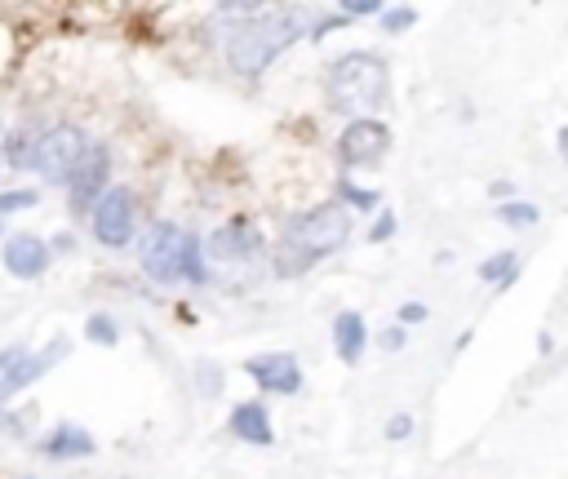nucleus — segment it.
<instances>
[{
    "mask_svg": "<svg viewBox=\"0 0 568 479\" xmlns=\"http://www.w3.org/2000/svg\"><path fill=\"white\" fill-rule=\"evenodd\" d=\"M222 19H235L227 28V63L240 76L266 72L275 54H284L303 37L294 10H275V6H222Z\"/></svg>",
    "mask_w": 568,
    "mask_h": 479,
    "instance_id": "1",
    "label": "nucleus"
},
{
    "mask_svg": "<svg viewBox=\"0 0 568 479\" xmlns=\"http://www.w3.org/2000/svg\"><path fill=\"white\" fill-rule=\"evenodd\" d=\"M347 240H351L347 205H320V209H307V214L290 218V227H284V244H280V275L307 271L316 258L338 253Z\"/></svg>",
    "mask_w": 568,
    "mask_h": 479,
    "instance_id": "2",
    "label": "nucleus"
},
{
    "mask_svg": "<svg viewBox=\"0 0 568 479\" xmlns=\"http://www.w3.org/2000/svg\"><path fill=\"white\" fill-rule=\"evenodd\" d=\"M200 249H204V244H200L196 236H187L178 222H156V227L143 236V244H138V262H143V271H147L156 284H178V280L204 284L209 271H204Z\"/></svg>",
    "mask_w": 568,
    "mask_h": 479,
    "instance_id": "3",
    "label": "nucleus"
},
{
    "mask_svg": "<svg viewBox=\"0 0 568 479\" xmlns=\"http://www.w3.org/2000/svg\"><path fill=\"white\" fill-rule=\"evenodd\" d=\"M329 103L338 112H378L391 94V72L378 54L369 50H356V54H343L334 67H329Z\"/></svg>",
    "mask_w": 568,
    "mask_h": 479,
    "instance_id": "4",
    "label": "nucleus"
},
{
    "mask_svg": "<svg viewBox=\"0 0 568 479\" xmlns=\"http://www.w3.org/2000/svg\"><path fill=\"white\" fill-rule=\"evenodd\" d=\"M85 152H90V138L76 125H54V129H45V138H36L32 169L45 183H67L76 174V165L85 160Z\"/></svg>",
    "mask_w": 568,
    "mask_h": 479,
    "instance_id": "5",
    "label": "nucleus"
},
{
    "mask_svg": "<svg viewBox=\"0 0 568 479\" xmlns=\"http://www.w3.org/2000/svg\"><path fill=\"white\" fill-rule=\"evenodd\" d=\"M67 355V337H59L45 355H28L23 346H10V351H0V399H10L19 395L23 386H32L50 364H59Z\"/></svg>",
    "mask_w": 568,
    "mask_h": 479,
    "instance_id": "6",
    "label": "nucleus"
},
{
    "mask_svg": "<svg viewBox=\"0 0 568 479\" xmlns=\"http://www.w3.org/2000/svg\"><path fill=\"white\" fill-rule=\"evenodd\" d=\"M94 236L107 249H125L134 240V191L112 187V191L98 196V205H94Z\"/></svg>",
    "mask_w": 568,
    "mask_h": 479,
    "instance_id": "7",
    "label": "nucleus"
},
{
    "mask_svg": "<svg viewBox=\"0 0 568 479\" xmlns=\"http://www.w3.org/2000/svg\"><path fill=\"white\" fill-rule=\"evenodd\" d=\"M387 147H391V129H387L382 121H369V116L351 121V125L343 129V138H338V156H343V165H356V169L378 165V160L387 156Z\"/></svg>",
    "mask_w": 568,
    "mask_h": 479,
    "instance_id": "8",
    "label": "nucleus"
},
{
    "mask_svg": "<svg viewBox=\"0 0 568 479\" xmlns=\"http://www.w3.org/2000/svg\"><path fill=\"white\" fill-rule=\"evenodd\" d=\"M244 373L262 386V391H275V395H294L303 386V368L290 351H271V355H253L244 364Z\"/></svg>",
    "mask_w": 568,
    "mask_h": 479,
    "instance_id": "9",
    "label": "nucleus"
},
{
    "mask_svg": "<svg viewBox=\"0 0 568 479\" xmlns=\"http://www.w3.org/2000/svg\"><path fill=\"white\" fill-rule=\"evenodd\" d=\"M107 174H112V156H107V147H90V152H85V160L76 165V174L67 178L72 209H90V205H98V196L107 191Z\"/></svg>",
    "mask_w": 568,
    "mask_h": 479,
    "instance_id": "10",
    "label": "nucleus"
},
{
    "mask_svg": "<svg viewBox=\"0 0 568 479\" xmlns=\"http://www.w3.org/2000/svg\"><path fill=\"white\" fill-rule=\"evenodd\" d=\"M6 267H10V275H19V280H36V275H45V267H50V244L36 240V236H10V240H6Z\"/></svg>",
    "mask_w": 568,
    "mask_h": 479,
    "instance_id": "11",
    "label": "nucleus"
},
{
    "mask_svg": "<svg viewBox=\"0 0 568 479\" xmlns=\"http://www.w3.org/2000/svg\"><path fill=\"white\" fill-rule=\"evenodd\" d=\"M204 249L213 262H249V258H257V231L249 222H231V227L213 231V240Z\"/></svg>",
    "mask_w": 568,
    "mask_h": 479,
    "instance_id": "12",
    "label": "nucleus"
},
{
    "mask_svg": "<svg viewBox=\"0 0 568 479\" xmlns=\"http://www.w3.org/2000/svg\"><path fill=\"white\" fill-rule=\"evenodd\" d=\"M231 435H235V439H244V444H257V448H266V444L275 439L271 417H266V408H262L257 399H249V404H235V408H231Z\"/></svg>",
    "mask_w": 568,
    "mask_h": 479,
    "instance_id": "13",
    "label": "nucleus"
},
{
    "mask_svg": "<svg viewBox=\"0 0 568 479\" xmlns=\"http://www.w3.org/2000/svg\"><path fill=\"white\" fill-rule=\"evenodd\" d=\"M365 342H369L365 315L343 311V315L334 320V346H338V360H343V364H356V360L365 355Z\"/></svg>",
    "mask_w": 568,
    "mask_h": 479,
    "instance_id": "14",
    "label": "nucleus"
},
{
    "mask_svg": "<svg viewBox=\"0 0 568 479\" xmlns=\"http://www.w3.org/2000/svg\"><path fill=\"white\" fill-rule=\"evenodd\" d=\"M45 452H50V457H59V461H67V457H90V452H94V439H90V430H81V426H72V421H63V426L45 439Z\"/></svg>",
    "mask_w": 568,
    "mask_h": 479,
    "instance_id": "15",
    "label": "nucleus"
},
{
    "mask_svg": "<svg viewBox=\"0 0 568 479\" xmlns=\"http://www.w3.org/2000/svg\"><path fill=\"white\" fill-rule=\"evenodd\" d=\"M480 280H488V284H497V289L515 284V280H519V253L502 249V253L484 258V267H480Z\"/></svg>",
    "mask_w": 568,
    "mask_h": 479,
    "instance_id": "16",
    "label": "nucleus"
},
{
    "mask_svg": "<svg viewBox=\"0 0 568 479\" xmlns=\"http://www.w3.org/2000/svg\"><path fill=\"white\" fill-rule=\"evenodd\" d=\"M497 218H502L506 227H533L541 214H537V205H528V200H511V205H497Z\"/></svg>",
    "mask_w": 568,
    "mask_h": 479,
    "instance_id": "17",
    "label": "nucleus"
},
{
    "mask_svg": "<svg viewBox=\"0 0 568 479\" xmlns=\"http://www.w3.org/2000/svg\"><path fill=\"white\" fill-rule=\"evenodd\" d=\"M413 23H418V6H391V10H382V28H387L391 37L409 32Z\"/></svg>",
    "mask_w": 568,
    "mask_h": 479,
    "instance_id": "18",
    "label": "nucleus"
},
{
    "mask_svg": "<svg viewBox=\"0 0 568 479\" xmlns=\"http://www.w3.org/2000/svg\"><path fill=\"white\" fill-rule=\"evenodd\" d=\"M32 152H36V147H32V134H28V129H14V134L6 138V156H10V165H19V169H23V165H32Z\"/></svg>",
    "mask_w": 568,
    "mask_h": 479,
    "instance_id": "19",
    "label": "nucleus"
},
{
    "mask_svg": "<svg viewBox=\"0 0 568 479\" xmlns=\"http://www.w3.org/2000/svg\"><path fill=\"white\" fill-rule=\"evenodd\" d=\"M387 236H396V214H391V209H382V214H378V222L369 227V244H382Z\"/></svg>",
    "mask_w": 568,
    "mask_h": 479,
    "instance_id": "20",
    "label": "nucleus"
},
{
    "mask_svg": "<svg viewBox=\"0 0 568 479\" xmlns=\"http://www.w3.org/2000/svg\"><path fill=\"white\" fill-rule=\"evenodd\" d=\"M90 337L103 342V346H112V342H116V324H112L107 315H90Z\"/></svg>",
    "mask_w": 568,
    "mask_h": 479,
    "instance_id": "21",
    "label": "nucleus"
},
{
    "mask_svg": "<svg viewBox=\"0 0 568 479\" xmlns=\"http://www.w3.org/2000/svg\"><path fill=\"white\" fill-rule=\"evenodd\" d=\"M36 205V191H6L0 196V214H10V209H32Z\"/></svg>",
    "mask_w": 568,
    "mask_h": 479,
    "instance_id": "22",
    "label": "nucleus"
},
{
    "mask_svg": "<svg viewBox=\"0 0 568 479\" xmlns=\"http://www.w3.org/2000/svg\"><path fill=\"white\" fill-rule=\"evenodd\" d=\"M343 196H347L351 205H360V209H374V205H378V191H365V187H356V183H343Z\"/></svg>",
    "mask_w": 568,
    "mask_h": 479,
    "instance_id": "23",
    "label": "nucleus"
},
{
    "mask_svg": "<svg viewBox=\"0 0 568 479\" xmlns=\"http://www.w3.org/2000/svg\"><path fill=\"white\" fill-rule=\"evenodd\" d=\"M427 315H431V311H427L422 302H404V306H400V329H409V324H422Z\"/></svg>",
    "mask_w": 568,
    "mask_h": 479,
    "instance_id": "24",
    "label": "nucleus"
},
{
    "mask_svg": "<svg viewBox=\"0 0 568 479\" xmlns=\"http://www.w3.org/2000/svg\"><path fill=\"white\" fill-rule=\"evenodd\" d=\"M409 430H413V417H404V413H400V417H391V426H387V435H391V439H404Z\"/></svg>",
    "mask_w": 568,
    "mask_h": 479,
    "instance_id": "25",
    "label": "nucleus"
},
{
    "mask_svg": "<svg viewBox=\"0 0 568 479\" xmlns=\"http://www.w3.org/2000/svg\"><path fill=\"white\" fill-rule=\"evenodd\" d=\"M378 342H382L387 351H400V346H404V329H387V333H382Z\"/></svg>",
    "mask_w": 568,
    "mask_h": 479,
    "instance_id": "26",
    "label": "nucleus"
},
{
    "mask_svg": "<svg viewBox=\"0 0 568 479\" xmlns=\"http://www.w3.org/2000/svg\"><path fill=\"white\" fill-rule=\"evenodd\" d=\"M559 152H564V160H568V129H559Z\"/></svg>",
    "mask_w": 568,
    "mask_h": 479,
    "instance_id": "27",
    "label": "nucleus"
},
{
    "mask_svg": "<svg viewBox=\"0 0 568 479\" xmlns=\"http://www.w3.org/2000/svg\"><path fill=\"white\" fill-rule=\"evenodd\" d=\"M28 479H32V475H28Z\"/></svg>",
    "mask_w": 568,
    "mask_h": 479,
    "instance_id": "28",
    "label": "nucleus"
}]
</instances>
